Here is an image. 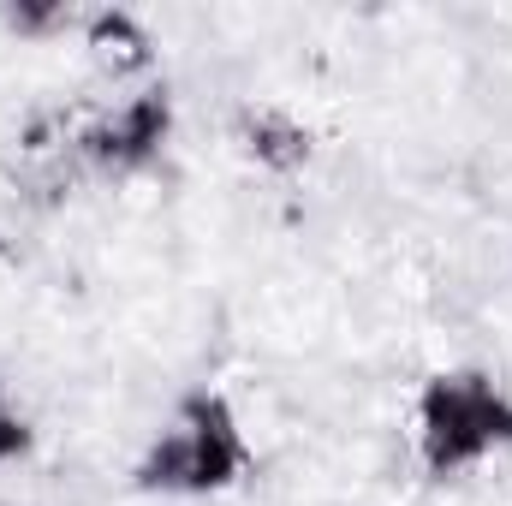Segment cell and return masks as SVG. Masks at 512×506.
<instances>
[{"label": "cell", "mask_w": 512, "mask_h": 506, "mask_svg": "<svg viewBox=\"0 0 512 506\" xmlns=\"http://www.w3.org/2000/svg\"><path fill=\"white\" fill-rule=\"evenodd\" d=\"M233 143L251 167L274 173V179H292L316 161V131L280 102H245L233 114Z\"/></svg>", "instance_id": "obj_4"}, {"label": "cell", "mask_w": 512, "mask_h": 506, "mask_svg": "<svg viewBox=\"0 0 512 506\" xmlns=\"http://www.w3.org/2000/svg\"><path fill=\"white\" fill-rule=\"evenodd\" d=\"M78 6H66V0H6L0 6V24L18 36V42H48V36H66V30H78Z\"/></svg>", "instance_id": "obj_6"}, {"label": "cell", "mask_w": 512, "mask_h": 506, "mask_svg": "<svg viewBox=\"0 0 512 506\" xmlns=\"http://www.w3.org/2000/svg\"><path fill=\"white\" fill-rule=\"evenodd\" d=\"M78 42H84V54L108 78H131V72H143L155 60V36H149V24L131 6H96V12H84L78 18Z\"/></svg>", "instance_id": "obj_5"}, {"label": "cell", "mask_w": 512, "mask_h": 506, "mask_svg": "<svg viewBox=\"0 0 512 506\" xmlns=\"http://www.w3.org/2000/svg\"><path fill=\"white\" fill-rule=\"evenodd\" d=\"M411 447L429 483H453L477 471L483 459L512 447V387H501L477 364L423 376L411 399Z\"/></svg>", "instance_id": "obj_2"}, {"label": "cell", "mask_w": 512, "mask_h": 506, "mask_svg": "<svg viewBox=\"0 0 512 506\" xmlns=\"http://www.w3.org/2000/svg\"><path fill=\"white\" fill-rule=\"evenodd\" d=\"M256 447L233 411V399L221 387H191L179 393L173 417L161 423V435H149V447L131 465V489L137 495H173V501H203V495H227L251 477Z\"/></svg>", "instance_id": "obj_1"}, {"label": "cell", "mask_w": 512, "mask_h": 506, "mask_svg": "<svg viewBox=\"0 0 512 506\" xmlns=\"http://www.w3.org/2000/svg\"><path fill=\"white\" fill-rule=\"evenodd\" d=\"M36 453V423L24 417V405L6 393V381H0V471L6 465H24Z\"/></svg>", "instance_id": "obj_7"}, {"label": "cell", "mask_w": 512, "mask_h": 506, "mask_svg": "<svg viewBox=\"0 0 512 506\" xmlns=\"http://www.w3.org/2000/svg\"><path fill=\"white\" fill-rule=\"evenodd\" d=\"M167 143H173V96H167V84H149V90H137L114 108H96L72 131V155L102 179H131V173L155 167Z\"/></svg>", "instance_id": "obj_3"}]
</instances>
